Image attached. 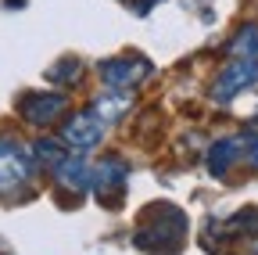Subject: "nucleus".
I'll use <instances>...</instances> for the list:
<instances>
[{
  "label": "nucleus",
  "mask_w": 258,
  "mask_h": 255,
  "mask_svg": "<svg viewBox=\"0 0 258 255\" xmlns=\"http://www.w3.org/2000/svg\"><path fill=\"white\" fill-rule=\"evenodd\" d=\"M125 162L118 155H108L104 162H97L93 169H90V190H97V194L104 198V190H118L122 194V187H125Z\"/></svg>",
  "instance_id": "obj_6"
},
{
  "label": "nucleus",
  "mask_w": 258,
  "mask_h": 255,
  "mask_svg": "<svg viewBox=\"0 0 258 255\" xmlns=\"http://www.w3.org/2000/svg\"><path fill=\"white\" fill-rule=\"evenodd\" d=\"M244 158H247V166L258 169V130L254 133H244Z\"/></svg>",
  "instance_id": "obj_13"
},
{
  "label": "nucleus",
  "mask_w": 258,
  "mask_h": 255,
  "mask_svg": "<svg viewBox=\"0 0 258 255\" xmlns=\"http://www.w3.org/2000/svg\"><path fill=\"white\" fill-rule=\"evenodd\" d=\"M230 58L258 61V25H244V29H237L233 40H230Z\"/></svg>",
  "instance_id": "obj_10"
},
{
  "label": "nucleus",
  "mask_w": 258,
  "mask_h": 255,
  "mask_svg": "<svg viewBox=\"0 0 258 255\" xmlns=\"http://www.w3.org/2000/svg\"><path fill=\"white\" fill-rule=\"evenodd\" d=\"M61 140L69 144L72 151L86 155V151H93L97 144L104 140V122L93 115V108H90V112H76L69 122L61 126Z\"/></svg>",
  "instance_id": "obj_3"
},
{
  "label": "nucleus",
  "mask_w": 258,
  "mask_h": 255,
  "mask_svg": "<svg viewBox=\"0 0 258 255\" xmlns=\"http://www.w3.org/2000/svg\"><path fill=\"white\" fill-rule=\"evenodd\" d=\"M32 155H36V162H43L47 169H54L69 151L61 147V140H36V144H32Z\"/></svg>",
  "instance_id": "obj_11"
},
{
  "label": "nucleus",
  "mask_w": 258,
  "mask_h": 255,
  "mask_svg": "<svg viewBox=\"0 0 258 255\" xmlns=\"http://www.w3.org/2000/svg\"><path fill=\"white\" fill-rule=\"evenodd\" d=\"M64 105H69L64 93H25V97L18 101V112L32 126H50L54 119H61Z\"/></svg>",
  "instance_id": "obj_5"
},
{
  "label": "nucleus",
  "mask_w": 258,
  "mask_h": 255,
  "mask_svg": "<svg viewBox=\"0 0 258 255\" xmlns=\"http://www.w3.org/2000/svg\"><path fill=\"white\" fill-rule=\"evenodd\" d=\"M129 108H133V93L129 90H111V86H108V93H101V97L93 101V115L104 126H115Z\"/></svg>",
  "instance_id": "obj_9"
},
{
  "label": "nucleus",
  "mask_w": 258,
  "mask_h": 255,
  "mask_svg": "<svg viewBox=\"0 0 258 255\" xmlns=\"http://www.w3.org/2000/svg\"><path fill=\"white\" fill-rule=\"evenodd\" d=\"M254 83H258V61H240V58H233L230 65L219 72V79L212 83V101H215V105H226L230 97H237L240 90H247V86H254Z\"/></svg>",
  "instance_id": "obj_2"
},
{
  "label": "nucleus",
  "mask_w": 258,
  "mask_h": 255,
  "mask_svg": "<svg viewBox=\"0 0 258 255\" xmlns=\"http://www.w3.org/2000/svg\"><path fill=\"white\" fill-rule=\"evenodd\" d=\"M50 173H54L57 187H64V190H90V162L79 158V151L76 155H64Z\"/></svg>",
  "instance_id": "obj_7"
},
{
  "label": "nucleus",
  "mask_w": 258,
  "mask_h": 255,
  "mask_svg": "<svg viewBox=\"0 0 258 255\" xmlns=\"http://www.w3.org/2000/svg\"><path fill=\"white\" fill-rule=\"evenodd\" d=\"M244 158V137H222L208 147V173L212 176H226L230 166Z\"/></svg>",
  "instance_id": "obj_8"
},
{
  "label": "nucleus",
  "mask_w": 258,
  "mask_h": 255,
  "mask_svg": "<svg viewBox=\"0 0 258 255\" xmlns=\"http://www.w3.org/2000/svg\"><path fill=\"white\" fill-rule=\"evenodd\" d=\"M147 72H151V61H144L137 54H122V58L101 61V79L111 90H133L140 79H147Z\"/></svg>",
  "instance_id": "obj_4"
},
{
  "label": "nucleus",
  "mask_w": 258,
  "mask_h": 255,
  "mask_svg": "<svg viewBox=\"0 0 258 255\" xmlns=\"http://www.w3.org/2000/svg\"><path fill=\"white\" fill-rule=\"evenodd\" d=\"M36 173V155L32 147L18 144L15 137H0V194L22 190Z\"/></svg>",
  "instance_id": "obj_1"
},
{
  "label": "nucleus",
  "mask_w": 258,
  "mask_h": 255,
  "mask_svg": "<svg viewBox=\"0 0 258 255\" xmlns=\"http://www.w3.org/2000/svg\"><path fill=\"white\" fill-rule=\"evenodd\" d=\"M47 76H50L54 83H79V79H83V65H79L76 58H64V61H57Z\"/></svg>",
  "instance_id": "obj_12"
}]
</instances>
